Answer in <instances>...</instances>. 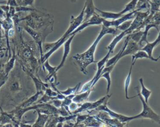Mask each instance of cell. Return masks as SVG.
Instances as JSON below:
<instances>
[{
  "label": "cell",
  "instance_id": "obj_1",
  "mask_svg": "<svg viewBox=\"0 0 160 127\" xmlns=\"http://www.w3.org/2000/svg\"><path fill=\"white\" fill-rule=\"evenodd\" d=\"M119 30L116 28L109 27L106 28L102 25L101 29L96 37L93 43L89 47V48L82 53H78L72 56V60L74 63L78 66L80 71L84 74H88L87 67L91 64L95 62L94 61V53L96 49V46L98 44L100 40L106 34H116Z\"/></svg>",
  "mask_w": 160,
  "mask_h": 127
},
{
  "label": "cell",
  "instance_id": "obj_2",
  "mask_svg": "<svg viewBox=\"0 0 160 127\" xmlns=\"http://www.w3.org/2000/svg\"><path fill=\"white\" fill-rule=\"evenodd\" d=\"M84 9H85V6H84L81 12L77 17H74L73 16H71L69 28H68L66 31L64 33V34L61 36V38H59L56 41H55L56 45L51 50L43 54L42 57L40 59L41 64H42L46 60L48 59V58L64 44L66 40L70 36H71V34L82 23L84 19Z\"/></svg>",
  "mask_w": 160,
  "mask_h": 127
},
{
  "label": "cell",
  "instance_id": "obj_3",
  "mask_svg": "<svg viewBox=\"0 0 160 127\" xmlns=\"http://www.w3.org/2000/svg\"><path fill=\"white\" fill-rule=\"evenodd\" d=\"M136 89L138 92V94L136 96L139 97V99L142 103V110L139 114L135 115L134 116H131V119L133 120V119H139V118H148V119L153 120L154 121L160 124V116L152 110V109L148 104V103H146L144 101L142 96L140 94L139 88L138 87H136Z\"/></svg>",
  "mask_w": 160,
  "mask_h": 127
},
{
  "label": "cell",
  "instance_id": "obj_4",
  "mask_svg": "<svg viewBox=\"0 0 160 127\" xmlns=\"http://www.w3.org/2000/svg\"><path fill=\"white\" fill-rule=\"evenodd\" d=\"M20 42V56L24 61L29 62L32 69L36 70L39 65V63L34 56L32 49L31 48V46L25 43L21 38Z\"/></svg>",
  "mask_w": 160,
  "mask_h": 127
},
{
  "label": "cell",
  "instance_id": "obj_5",
  "mask_svg": "<svg viewBox=\"0 0 160 127\" xmlns=\"http://www.w3.org/2000/svg\"><path fill=\"white\" fill-rule=\"evenodd\" d=\"M108 99H106L102 104L99 105L98 107H97L94 109H96V111H105L111 118L118 119V120H119L122 123H127V122H129L132 120L131 119V116H125V115H123V114H119V113H117L112 111L111 109H110L107 106Z\"/></svg>",
  "mask_w": 160,
  "mask_h": 127
},
{
  "label": "cell",
  "instance_id": "obj_6",
  "mask_svg": "<svg viewBox=\"0 0 160 127\" xmlns=\"http://www.w3.org/2000/svg\"><path fill=\"white\" fill-rule=\"evenodd\" d=\"M104 19L101 18L98 14L96 13H94L92 16H91L88 20L86 21H83L82 23H81L71 34H76V33L81 32L82 30L86 28L92 26V25H100L102 24Z\"/></svg>",
  "mask_w": 160,
  "mask_h": 127
},
{
  "label": "cell",
  "instance_id": "obj_7",
  "mask_svg": "<svg viewBox=\"0 0 160 127\" xmlns=\"http://www.w3.org/2000/svg\"><path fill=\"white\" fill-rule=\"evenodd\" d=\"M23 28L26 31L32 38L33 40L35 41L36 44L38 45V47L39 48L40 50V59L43 56V51H42V44H43V39L41 34L38 33L36 30L31 28V27L24 24L23 26Z\"/></svg>",
  "mask_w": 160,
  "mask_h": 127
},
{
  "label": "cell",
  "instance_id": "obj_8",
  "mask_svg": "<svg viewBox=\"0 0 160 127\" xmlns=\"http://www.w3.org/2000/svg\"><path fill=\"white\" fill-rule=\"evenodd\" d=\"M76 34H72L71 36H70L66 40V41L64 43L63 45H64V51H63V54H62V59L61 63H59V64L56 66V72H58V70H59L64 64L66 60L67 59V57L68 56L69 53H70V50H71V42L74 38V37L75 36Z\"/></svg>",
  "mask_w": 160,
  "mask_h": 127
},
{
  "label": "cell",
  "instance_id": "obj_9",
  "mask_svg": "<svg viewBox=\"0 0 160 127\" xmlns=\"http://www.w3.org/2000/svg\"><path fill=\"white\" fill-rule=\"evenodd\" d=\"M141 48L142 47L138 43L129 39L126 46L125 47L124 49L123 50V51L122 52L120 56V59H121L122 57L127 55H129V54L132 55L134 53H136L138 51L141 49Z\"/></svg>",
  "mask_w": 160,
  "mask_h": 127
},
{
  "label": "cell",
  "instance_id": "obj_10",
  "mask_svg": "<svg viewBox=\"0 0 160 127\" xmlns=\"http://www.w3.org/2000/svg\"><path fill=\"white\" fill-rule=\"evenodd\" d=\"M84 6H85V9H84V16L83 21H86L91 16H92L94 13H96L95 12L96 7L94 5L93 0H86Z\"/></svg>",
  "mask_w": 160,
  "mask_h": 127
},
{
  "label": "cell",
  "instance_id": "obj_11",
  "mask_svg": "<svg viewBox=\"0 0 160 127\" xmlns=\"http://www.w3.org/2000/svg\"><path fill=\"white\" fill-rule=\"evenodd\" d=\"M44 94V91H36L35 94H34L32 96L28 98L26 100H25L24 102L21 103L18 106L20 108H27L31 105H32L35 102H36L39 98V96H42Z\"/></svg>",
  "mask_w": 160,
  "mask_h": 127
},
{
  "label": "cell",
  "instance_id": "obj_12",
  "mask_svg": "<svg viewBox=\"0 0 160 127\" xmlns=\"http://www.w3.org/2000/svg\"><path fill=\"white\" fill-rule=\"evenodd\" d=\"M27 73H28V74L31 77V78L32 79V81H34V83L35 84V87H36V91H44L46 88L49 87V85L47 83H45L41 81V79L38 77H36V76H34V74L29 70H28Z\"/></svg>",
  "mask_w": 160,
  "mask_h": 127
},
{
  "label": "cell",
  "instance_id": "obj_13",
  "mask_svg": "<svg viewBox=\"0 0 160 127\" xmlns=\"http://www.w3.org/2000/svg\"><path fill=\"white\" fill-rule=\"evenodd\" d=\"M95 10L98 12V14L103 19H112L114 20L116 19L119 18L122 14L120 13H113V12H108V11H103L102 10L99 9L97 8H95Z\"/></svg>",
  "mask_w": 160,
  "mask_h": 127
},
{
  "label": "cell",
  "instance_id": "obj_14",
  "mask_svg": "<svg viewBox=\"0 0 160 127\" xmlns=\"http://www.w3.org/2000/svg\"><path fill=\"white\" fill-rule=\"evenodd\" d=\"M159 43H160V31L158 33V36L157 38L153 42H152V43L148 42L141 49L145 51L150 57H152V54L153 49L155 48V46Z\"/></svg>",
  "mask_w": 160,
  "mask_h": 127
},
{
  "label": "cell",
  "instance_id": "obj_15",
  "mask_svg": "<svg viewBox=\"0 0 160 127\" xmlns=\"http://www.w3.org/2000/svg\"><path fill=\"white\" fill-rule=\"evenodd\" d=\"M43 67L48 71V75L47 76L46 78V80H50L52 78H54L55 79V82L54 83L56 82L57 80V78H56V66H52L49 64L48 59L46 60L43 63Z\"/></svg>",
  "mask_w": 160,
  "mask_h": 127
},
{
  "label": "cell",
  "instance_id": "obj_16",
  "mask_svg": "<svg viewBox=\"0 0 160 127\" xmlns=\"http://www.w3.org/2000/svg\"><path fill=\"white\" fill-rule=\"evenodd\" d=\"M136 61H131V66H130V68H129V73L128 74V75L126 76V78H125V80H124V93H125V97L127 99H132L137 96H134L133 97H129L128 95V88H129V86L131 84V72H132V67L134 66V64H135Z\"/></svg>",
  "mask_w": 160,
  "mask_h": 127
},
{
  "label": "cell",
  "instance_id": "obj_17",
  "mask_svg": "<svg viewBox=\"0 0 160 127\" xmlns=\"http://www.w3.org/2000/svg\"><path fill=\"white\" fill-rule=\"evenodd\" d=\"M37 111L38 113V118L36 120L35 123L32 124V126H44L49 119V115L41 113L38 111Z\"/></svg>",
  "mask_w": 160,
  "mask_h": 127
},
{
  "label": "cell",
  "instance_id": "obj_18",
  "mask_svg": "<svg viewBox=\"0 0 160 127\" xmlns=\"http://www.w3.org/2000/svg\"><path fill=\"white\" fill-rule=\"evenodd\" d=\"M16 54H15V50L13 49V53L12 56L8 59V61L5 63L4 66V71L6 74H9V73L11 71V70L13 69L14 66V63L16 61Z\"/></svg>",
  "mask_w": 160,
  "mask_h": 127
},
{
  "label": "cell",
  "instance_id": "obj_19",
  "mask_svg": "<svg viewBox=\"0 0 160 127\" xmlns=\"http://www.w3.org/2000/svg\"><path fill=\"white\" fill-rule=\"evenodd\" d=\"M127 34H126V31H121L119 34H118L113 39L112 41L111 42V43L108 46V47L106 48V49L110 51L111 53H112L116 44L122 39L123 37H124L125 36H126Z\"/></svg>",
  "mask_w": 160,
  "mask_h": 127
},
{
  "label": "cell",
  "instance_id": "obj_20",
  "mask_svg": "<svg viewBox=\"0 0 160 127\" xmlns=\"http://www.w3.org/2000/svg\"><path fill=\"white\" fill-rule=\"evenodd\" d=\"M142 58H146V59H149L150 60L152 61H158V59L157 58H154L153 57H150L148 53L142 49H139L138 51L136 53L132 55V61H136L137 59H142Z\"/></svg>",
  "mask_w": 160,
  "mask_h": 127
},
{
  "label": "cell",
  "instance_id": "obj_21",
  "mask_svg": "<svg viewBox=\"0 0 160 127\" xmlns=\"http://www.w3.org/2000/svg\"><path fill=\"white\" fill-rule=\"evenodd\" d=\"M91 91H92V89H90L85 92L79 93L77 94H75L74 96L73 97L72 101L78 104L84 102L85 101H86L88 99V96L90 94V93Z\"/></svg>",
  "mask_w": 160,
  "mask_h": 127
},
{
  "label": "cell",
  "instance_id": "obj_22",
  "mask_svg": "<svg viewBox=\"0 0 160 127\" xmlns=\"http://www.w3.org/2000/svg\"><path fill=\"white\" fill-rule=\"evenodd\" d=\"M8 87L9 91L13 93L18 92L21 89V86L19 81L16 78H12L11 80H9Z\"/></svg>",
  "mask_w": 160,
  "mask_h": 127
},
{
  "label": "cell",
  "instance_id": "obj_23",
  "mask_svg": "<svg viewBox=\"0 0 160 127\" xmlns=\"http://www.w3.org/2000/svg\"><path fill=\"white\" fill-rule=\"evenodd\" d=\"M139 83H140V84H141V91L140 92V94H141V96H142L143 99H144V101L146 102V103H148V99H149V98L150 97L151 93H152V91L149 89H148L144 84L143 83V79H142V78H139Z\"/></svg>",
  "mask_w": 160,
  "mask_h": 127
},
{
  "label": "cell",
  "instance_id": "obj_24",
  "mask_svg": "<svg viewBox=\"0 0 160 127\" xmlns=\"http://www.w3.org/2000/svg\"><path fill=\"white\" fill-rule=\"evenodd\" d=\"M138 1V0H131L129 3H128L125 6L124 9H122L121 11H120V13L122 14H124L126 13H128V12H130V11H132L134 10V9L137 6Z\"/></svg>",
  "mask_w": 160,
  "mask_h": 127
},
{
  "label": "cell",
  "instance_id": "obj_25",
  "mask_svg": "<svg viewBox=\"0 0 160 127\" xmlns=\"http://www.w3.org/2000/svg\"><path fill=\"white\" fill-rule=\"evenodd\" d=\"M142 31H133L132 33H131V34H129V39L132 40L133 41L138 43L142 37Z\"/></svg>",
  "mask_w": 160,
  "mask_h": 127
},
{
  "label": "cell",
  "instance_id": "obj_26",
  "mask_svg": "<svg viewBox=\"0 0 160 127\" xmlns=\"http://www.w3.org/2000/svg\"><path fill=\"white\" fill-rule=\"evenodd\" d=\"M110 74H111L110 71H107V72H104V73H102L100 76V78H103L106 79L107 81V89H106L107 94H108V93L109 92L111 84V78Z\"/></svg>",
  "mask_w": 160,
  "mask_h": 127
},
{
  "label": "cell",
  "instance_id": "obj_27",
  "mask_svg": "<svg viewBox=\"0 0 160 127\" xmlns=\"http://www.w3.org/2000/svg\"><path fill=\"white\" fill-rule=\"evenodd\" d=\"M131 23H132V21H131V19H129V20L123 22L122 23L119 24L118 26H117L116 28L118 29L119 31H124L127 30L130 27Z\"/></svg>",
  "mask_w": 160,
  "mask_h": 127
},
{
  "label": "cell",
  "instance_id": "obj_28",
  "mask_svg": "<svg viewBox=\"0 0 160 127\" xmlns=\"http://www.w3.org/2000/svg\"><path fill=\"white\" fill-rule=\"evenodd\" d=\"M111 53L108 51V53L106 54V55L102 59H101L98 62V63H97V69H101V68H104V67L105 66V64H106V61H108V58H109V57Z\"/></svg>",
  "mask_w": 160,
  "mask_h": 127
},
{
  "label": "cell",
  "instance_id": "obj_29",
  "mask_svg": "<svg viewBox=\"0 0 160 127\" xmlns=\"http://www.w3.org/2000/svg\"><path fill=\"white\" fill-rule=\"evenodd\" d=\"M8 76L9 75L6 74L4 71L0 73V88L7 82Z\"/></svg>",
  "mask_w": 160,
  "mask_h": 127
},
{
  "label": "cell",
  "instance_id": "obj_30",
  "mask_svg": "<svg viewBox=\"0 0 160 127\" xmlns=\"http://www.w3.org/2000/svg\"><path fill=\"white\" fill-rule=\"evenodd\" d=\"M49 102H51L54 106H55L57 108H59L62 106V101L59 99H53L51 100Z\"/></svg>",
  "mask_w": 160,
  "mask_h": 127
},
{
  "label": "cell",
  "instance_id": "obj_31",
  "mask_svg": "<svg viewBox=\"0 0 160 127\" xmlns=\"http://www.w3.org/2000/svg\"><path fill=\"white\" fill-rule=\"evenodd\" d=\"M34 0H23L21 6H32Z\"/></svg>",
  "mask_w": 160,
  "mask_h": 127
},
{
  "label": "cell",
  "instance_id": "obj_32",
  "mask_svg": "<svg viewBox=\"0 0 160 127\" xmlns=\"http://www.w3.org/2000/svg\"><path fill=\"white\" fill-rule=\"evenodd\" d=\"M68 107H69V109H70V111H75V110L79 107V106H78V103L72 101V102L70 103V104L68 106Z\"/></svg>",
  "mask_w": 160,
  "mask_h": 127
},
{
  "label": "cell",
  "instance_id": "obj_33",
  "mask_svg": "<svg viewBox=\"0 0 160 127\" xmlns=\"http://www.w3.org/2000/svg\"><path fill=\"white\" fill-rule=\"evenodd\" d=\"M6 4L9 6H12V7H17L19 6L16 0H7Z\"/></svg>",
  "mask_w": 160,
  "mask_h": 127
},
{
  "label": "cell",
  "instance_id": "obj_34",
  "mask_svg": "<svg viewBox=\"0 0 160 127\" xmlns=\"http://www.w3.org/2000/svg\"><path fill=\"white\" fill-rule=\"evenodd\" d=\"M88 117V115H78L77 116V122H82L84 121Z\"/></svg>",
  "mask_w": 160,
  "mask_h": 127
},
{
  "label": "cell",
  "instance_id": "obj_35",
  "mask_svg": "<svg viewBox=\"0 0 160 127\" xmlns=\"http://www.w3.org/2000/svg\"><path fill=\"white\" fill-rule=\"evenodd\" d=\"M1 22L2 19L0 18V48H1V44H2V30H1Z\"/></svg>",
  "mask_w": 160,
  "mask_h": 127
},
{
  "label": "cell",
  "instance_id": "obj_36",
  "mask_svg": "<svg viewBox=\"0 0 160 127\" xmlns=\"http://www.w3.org/2000/svg\"><path fill=\"white\" fill-rule=\"evenodd\" d=\"M150 2L155 4L156 5L160 7V0H151Z\"/></svg>",
  "mask_w": 160,
  "mask_h": 127
},
{
  "label": "cell",
  "instance_id": "obj_37",
  "mask_svg": "<svg viewBox=\"0 0 160 127\" xmlns=\"http://www.w3.org/2000/svg\"><path fill=\"white\" fill-rule=\"evenodd\" d=\"M71 1L72 3H75V2L76 1V0H71Z\"/></svg>",
  "mask_w": 160,
  "mask_h": 127
},
{
  "label": "cell",
  "instance_id": "obj_38",
  "mask_svg": "<svg viewBox=\"0 0 160 127\" xmlns=\"http://www.w3.org/2000/svg\"><path fill=\"white\" fill-rule=\"evenodd\" d=\"M157 59H158V60H159V59H160V55H159V57H158V58H157Z\"/></svg>",
  "mask_w": 160,
  "mask_h": 127
},
{
  "label": "cell",
  "instance_id": "obj_39",
  "mask_svg": "<svg viewBox=\"0 0 160 127\" xmlns=\"http://www.w3.org/2000/svg\"><path fill=\"white\" fill-rule=\"evenodd\" d=\"M2 49V48H0V51H1Z\"/></svg>",
  "mask_w": 160,
  "mask_h": 127
}]
</instances>
